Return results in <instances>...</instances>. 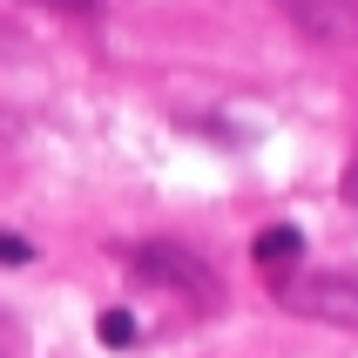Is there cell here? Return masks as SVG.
Here are the masks:
<instances>
[{
  "label": "cell",
  "instance_id": "7",
  "mask_svg": "<svg viewBox=\"0 0 358 358\" xmlns=\"http://www.w3.org/2000/svg\"><path fill=\"white\" fill-rule=\"evenodd\" d=\"M27 7H48V14H101V0H27Z\"/></svg>",
  "mask_w": 358,
  "mask_h": 358
},
{
  "label": "cell",
  "instance_id": "1",
  "mask_svg": "<svg viewBox=\"0 0 358 358\" xmlns=\"http://www.w3.org/2000/svg\"><path fill=\"white\" fill-rule=\"evenodd\" d=\"M129 271H136V284H156V291H176V298H189L196 311H217L223 284L217 271L189 250V243H169V237H149L129 250Z\"/></svg>",
  "mask_w": 358,
  "mask_h": 358
},
{
  "label": "cell",
  "instance_id": "4",
  "mask_svg": "<svg viewBox=\"0 0 358 358\" xmlns=\"http://www.w3.org/2000/svg\"><path fill=\"white\" fill-rule=\"evenodd\" d=\"M298 257H304V230H298V223H264L257 243H250V264L271 271V278H284Z\"/></svg>",
  "mask_w": 358,
  "mask_h": 358
},
{
  "label": "cell",
  "instance_id": "5",
  "mask_svg": "<svg viewBox=\"0 0 358 358\" xmlns=\"http://www.w3.org/2000/svg\"><path fill=\"white\" fill-rule=\"evenodd\" d=\"M95 338L108 345V352H129V345H136V318H129V311H101V318H95Z\"/></svg>",
  "mask_w": 358,
  "mask_h": 358
},
{
  "label": "cell",
  "instance_id": "6",
  "mask_svg": "<svg viewBox=\"0 0 358 358\" xmlns=\"http://www.w3.org/2000/svg\"><path fill=\"white\" fill-rule=\"evenodd\" d=\"M0 264H34V243L14 237V230H0Z\"/></svg>",
  "mask_w": 358,
  "mask_h": 358
},
{
  "label": "cell",
  "instance_id": "3",
  "mask_svg": "<svg viewBox=\"0 0 358 358\" xmlns=\"http://www.w3.org/2000/svg\"><path fill=\"white\" fill-rule=\"evenodd\" d=\"M284 14H291V27L311 41H352L358 14H352V0H278Z\"/></svg>",
  "mask_w": 358,
  "mask_h": 358
},
{
  "label": "cell",
  "instance_id": "2",
  "mask_svg": "<svg viewBox=\"0 0 358 358\" xmlns=\"http://www.w3.org/2000/svg\"><path fill=\"white\" fill-rule=\"evenodd\" d=\"M271 298L284 311H298L311 324H338V331H358V278L352 271H284L271 284Z\"/></svg>",
  "mask_w": 358,
  "mask_h": 358
},
{
  "label": "cell",
  "instance_id": "8",
  "mask_svg": "<svg viewBox=\"0 0 358 358\" xmlns=\"http://www.w3.org/2000/svg\"><path fill=\"white\" fill-rule=\"evenodd\" d=\"M338 196H345V203H358V162H345V176H338Z\"/></svg>",
  "mask_w": 358,
  "mask_h": 358
}]
</instances>
